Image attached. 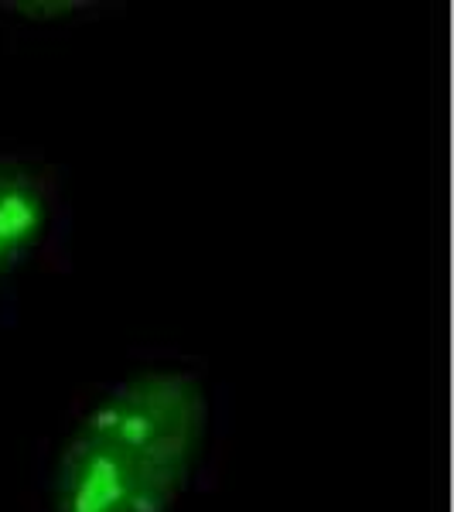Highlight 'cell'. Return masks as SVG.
Listing matches in <instances>:
<instances>
[{"instance_id":"obj_1","label":"cell","mask_w":454,"mask_h":512,"mask_svg":"<svg viewBox=\"0 0 454 512\" xmlns=\"http://www.w3.org/2000/svg\"><path fill=\"white\" fill-rule=\"evenodd\" d=\"M219 458L205 369L147 362L89 386L35 461L31 512H185Z\"/></svg>"},{"instance_id":"obj_2","label":"cell","mask_w":454,"mask_h":512,"mask_svg":"<svg viewBox=\"0 0 454 512\" xmlns=\"http://www.w3.org/2000/svg\"><path fill=\"white\" fill-rule=\"evenodd\" d=\"M72 209L62 171L24 151H0V284L24 270L62 267Z\"/></svg>"}]
</instances>
